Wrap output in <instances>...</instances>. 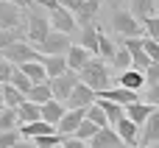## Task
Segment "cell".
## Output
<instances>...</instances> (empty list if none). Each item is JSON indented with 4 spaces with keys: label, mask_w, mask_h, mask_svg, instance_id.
Listing matches in <instances>:
<instances>
[{
    "label": "cell",
    "mask_w": 159,
    "mask_h": 148,
    "mask_svg": "<svg viewBox=\"0 0 159 148\" xmlns=\"http://www.w3.org/2000/svg\"><path fill=\"white\" fill-rule=\"evenodd\" d=\"M8 84H11L17 92H22V95H28V92L34 90V84L22 76V70H20V67H14V73H11V81H8Z\"/></svg>",
    "instance_id": "d6a6232c"
},
{
    "label": "cell",
    "mask_w": 159,
    "mask_h": 148,
    "mask_svg": "<svg viewBox=\"0 0 159 148\" xmlns=\"http://www.w3.org/2000/svg\"><path fill=\"white\" fill-rule=\"evenodd\" d=\"M112 64H115L117 70H131V53L120 45V48H117V53H115V59H112Z\"/></svg>",
    "instance_id": "836d02e7"
},
{
    "label": "cell",
    "mask_w": 159,
    "mask_h": 148,
    "mask_svg": "<svg viewBox=\"0 0 159 148\" xmlns=\"http://www.w3.org/2000/svg\"><path fill=\"white\" fill-rule=\"evenodd\" d=\"M84 118H87V109H67L64 118H61L59 126H56V134H59V137H73Z\"/></svg>",
    "instance_id": "9c48e42d"
},
{
    "label": "cell",
    "mask_w": 159,
    "mask_h": 148,
    "mask_svg": "<svg viewBox=\"0 0 159 148\" xmlns=\"http://www.w3.org/2000/svg\"><path fill=\"white\" fill-rule=\"evenodd\" d=\"M87 118H89L95 126H101V129H103V126H109V120H106V115H103V109H101L98 104H92V106L87 109Z\"/></svg>",
    "instance_id": "8d00e7d4"
},
{
    "label": "cell",
    "mask_w": 159,
    "mask_h": 148,
    "mask_svg": "<svg viewBox=\"0 0 159 148\" xmlns=\"http://www.w3.org/2000/svg\"><path fill=\"white\" fill-rule=\"evenodd\" d=\"M42 67L48 73V81H53L67 73V59L64 56H42Z\"/></svg>",
    "instance_id": "44dd1931"
},
{
    "label": "cell",
    "mask_w": 159,
    "mask_h": 148,
    "mask_svg": "<svg viewBox=\"0 0 159 148\" xmlns=\"http://www.w3.org/2000/svg\"><path fill=\"white\" fill-rule=\"evenodd\" d=\"M95 104L103 109V115H106V120H109L112 126L126 118V106H120V104H115V101H103V98H101V101H95Z\"/></svg>",
    "instance_id": "484cf974"
},
{
    "label": "cell",
    "mask_w": 159,
    "mask_h": 148,
    "mask_svg": "<svg viewBox=\"0 0 159 148\" xmlns=\"http://www.w3.org/2000/svg\"><path fill=\"white\" fill-rule=\"evenodd\" d=\"M115 53H117V45H115V39H112L109 34L98 31V56H101L103 62H112V59H115Z\"/></svg>",
    "instance_id": "83f0119b"
},
{
    "label": "cell",
    "mask_w": 159,
    "mask_h": 148,
    "mask_svg": "<svg viewBox=\"0 0 159 148\" xmlns=\"http://www.w3.org/2000/svg\"><path fill=\"white\" fill-rule=\"evenodd\" d=\"M89 148H126V143L117 137V132L112 129V126H103V129H98V134L87 143Z\"/></svg>",
    "instance_id": "7c38bea8"
},
{
    "label": "cell",
    "mask_w": 159,
    "mask_h": 148,
    "mask_svg": "<svg viewBox=\"0 0 159 148\" xmlns=\"http://www.w3.org/2000/svg\"><path fill=\"white\" fill-rule=\"evenodd\" d=\"M11 148H34V143H25V140H20L17 146H11Z\"/></svg>",
    "instance_id": "bcb514c9"
},
{
    "label": "cell",
    "mask_w": 159,
    "mask_h": 148,
    "mask_svg": "<svg viewBox=\"0 0 159 148\" xmlns=\"http://www.w3.org/2000/svg\"><path fill=\"white\" fill-rule=\"evenodd\" d=\"M98 98H103V101H115V104H120V106H131V104H137V101H140V98H137V92L123 90V87H109V90L98 92Z\"/></svg>",
    "instance_id": "5bb4252c"
},
{
    "label": "cell",
    "mask_w": 159,
    "mask_h": 148,
    "mask_svg": "<svg viewBox=\"0 0 159 148\" xmlns=\"http://www.w3.org/2000/svg\"><path fill=\"white\" fill-rule=\"evenodd\" d=\"M25 25V14L20 11V6L8 3V0H0V31H14V28H22Z\"/></svg>",
    "instance_id": "52a82bcc"
},
{
    "label": "cell",
    "mask_w": 159,
    "mask_h": 148,
    "mask_svg": "<svg viewBox=\"0 0 159 148\" xmlns=\"http://www.w3.org/2000/svg\"><path fill=\"white\" fill-rule=\"evenodd\" d=\"M64 59H67V70H73V73H81V70L89 64L92 53H89V50H84L78 42H73V48L67 50V56H64Z\"/></svg>",
    "instance_id": "4fadbf2b"
},
{
    "label": "cell",
    "mask_w": 159,
    "mask_h": 148,
    "mask_svg": "<svg viewBox=\"0 0 159 148\" xmlns=\"http://www.w3.org/2000/svg\"><path fill=\"white\" fill-rule=\"evenodd\" d=\"M115 132H117V137L126 143V148H137V137H140V126H134L129 118H123L120 123H115L112 126Z\"/></svg>",
    "instance_id": "e0dca14e"
},
{
    "label": "cell",
    "mask_w": 159,
    "mask_h": 148,
    "mask_svg": "<svg viewBox=\"0 0 159 148\" xmlns=\"http://www.w3.org/2000/svg\"><path fill=\"white\" fill-rule=\"evenodd\" d=\"M25 25H28V39L34 45H42V39L50 34V20H48V11L39 8V6H28V14H25Z\"/></svg>",
    "instance_id": "3957f363"
},
{
    "label": "cell",
    "mask_w": 159,
    "mask_h": 148,
    "mask_svg": "<svg viewBox=\"0 0 159 148\" xmlns=\"http://www.w3.org/2000/svg\"><path fill=\"white\" fill-rule=\"evenodd\" d=\"M129 11H131L140 22H145V20L157 17V0H131Z\"/></svg>",
    "instance_id": "7402d4cb"
},
{
    "label": "cell",
    "mask_w": 159,
    "mask_h": 148,
    "mask_svg": "<svg viewBox=\"0 0 159 148\" xmlns=\"http://www.w3.org/2000/svg\"><path fill=\"white\" fill-rule=\"evenodd\" d=\"M78 78H81V84H87L95 95L103 92V90H109V84H112V78H109V67L103 64V59H89V64L78 73Z\"/></svg>",
    "instance_id": "6da1fadb"
},
{
    "label": "cell",
    "mask_w": 159,
    "mask_h": 148,
    "mask_svg": "<svg viewBox=\"0 0 159 148\" xmlns=\"http://www.w3.org/2000/svg\"><path fill=\"white\" fill-rule=\"evenodd\" d=\"M98 31H101V28H98L95 22L78 28V45H81L84 50H89L92 56H98Z\"/></svg>",
    "instance_id": "2e32d148"
},
{
    "label": "cell",
    "mask_w": 159,
    "mask_h": 148,
    "mask_svg": "<svg viewBox=\"0 0 159 148\" xmlns=\"http://www.w3.org/2000/svg\"><path fill=\"white\" fill-rule=\"evenodd\" d=\"M20 70H22V76H25L34 87H36V84H48V73H45L42 62H28V64H22Z\"/></svg>",
    "instance_id": "603a6c76"
},
{
    "label": "cell",
    "mask_w": 159,
    "mask_h": 148,
    "mask_svg": "<svg viewBox=\"0 0 159 148\" xmlns=\"http://www.w3.org/2000/svg\"><path fill=\"white\" fill-rule=\"evenodd\" d=\"M0 101H3V84H0Z\"/></svg>",
    "instance_id": "7dc6e473"
},
{
    "label": "cell",
    "mask_w": 159,
    "mask_h": 148,
    "mask_svg": "<svg viewBox=\"0 0 159 148\" xmlns=\"http://www.w3.org/2000/svg\"><path fill=\"white\" fill-rule=\"evenodd\" d=\"M17 112L14 109H3L0 112V132H11V129H17Z\"/></svg>",
    "instance_id": "e575fe53"
},
{
    "label": "cell",
    "mask_w": 159,
    "mask_h": 148,
    "mask_svg": "<svg viewBox=\"0 0 159 148\" xmlns=\"http://www.w3.org/2000/svg\"><path fill=\"white\" fill-rule=\"evenodd\" d=\"M64 143V137H59V134H45V137H36L34 140V148H61Z\"/></svg>",
    "instance_id": "d590c367"
},
{
    "label": "cell",
    "mask_w": 159,
    "mask_h": 148,
    "mask_svg": "<svg viewBox=\"0 0 159 148\" xmlns=\"http://www.w3.org/2000/svg\"><path fill=\"white\" fill-rule=\"evenodd\" d=\"M39 112H42V120H45V123H50V126H59V120L64 118L67 106H64V104H59V101L53 98V101L42 104V106H39Z\"/></svg>",
    "instance_id": "ffe728a7"
},
{
    "label": "cell",
    "mask_w": 159,
    "mask_h": 148,
    "mask_svg": "<svg viewBox=\"0 0 159 148\" xmlns=\"http://www.w3.org/2000/svg\"><path fill=\"white\" fill-rule=\"evenodd\" d=\"M61 148H89V146H87V143H81V140H75V137H64Z\"/></svg>",
    "instance_id": "ee69618b"
},
{
    "label": "cell",
    "mask_w": 159,
    "mask_h": 148,
    "mask_svg": "<svg viewBox=\"0 0 159 148\" xmlns=\"http://www.w3.org/2000/svg\"><path fill=\"white\" fill-rule=\"evenodd\" d=\"M22 101H25L22 92H17L11 84H3V106H6V109H17Z\"/></svg>",
    "instance_id": "4dcf8cb0"
},
{
    "label": "cell",
    "mask_w": 159,
    "mask_h": 148,
    "mask_svg": "<svg viewBox=\"0 0 159 148\" xmlns=\"http://www.w3.org/2000/svg\"><path fill=\"white\" fill-rule=\"evenodd\" d=\"M140 148H148V146H140Z\"/></svg>",
    "instance_id": "681fc988"
},
{
    "label": "cell",
    "mask_w": 159,
    "mask_h": 148,
    "mask_svg": "<svg viewBox=\"0 0 159 148\" xmlns=\"http://www.w3.org/2000/svg\"><path fill=\"white\" fill-rule=\"evenodd\" d=\"M98 129H101V126H95L89 118H84V120H81V126L75 129V134H73V137H75V140H81V143H89V140L98 134Z\"/></svg>",
    "instance_id": "1f68e13d"
},
{
    "label": "cell",
    "mask_w": 159,
    "mask_h": 148,
    "mask_svg": "<svg viewBox=\"0 0 159 148\" xmlns=\"http://www.w3.org/2000/svg\"><path fill=\"white\" fill-rule=\"evenodd\" d=\"M0 59L8 62V64H14V67H22V64H28V62H42V53H39L34 45L14 42V45H8V48L0 50Z\"/></svg>",
    "instance_id": "277c9868"
},
{
    "label": "cell",
    "mask_w": 159,
    "mask_h": 148,
    "mask_svg": "<svg viewBox=\"0 0 159 148\" xmlns=\"http://www.w3.org/2000/svg\"><path fill=\"white\" fill-rule=\"evenodd\" d=\"M48 20H50V28L53 31H61V34H75L78 31V22H75V17L67 11V8H53V11H48Z\"/></svg>",
    "instance_id": "ba28073f"
},
{
    "label": "cell",
    "mask_w": 159,
    "mask_h": 148,
    "mask_svg": "<svg viewBox=\"0 0 159 148\" xmlns=\"http://www.w3.org/2000/svg\"><path fill=\"white\" fill-rule=\"evenodd\" d=\"M17 120H20V126L22 123H36V120H42V112H39V106L36 104H31V101H22L17 109Z\"/></svg>",
    "instance_id": "cb8c5ba5"
},
{
    "label": "cell",
    "mask_w": 159,
    "mask_h": 148,
    "mask_svg": "<svg viewBox=\"0 0 159 148\" xmlns=\"http://www.w3.org/2000/svg\"><path fill=\"white\" fill-rule=\"evenodd\" d=\"M11 73H14V64H8V62L0 59V84H8L11 81Z\"/></svg>",
    "instance_id": "b9f144b4"
},
{
    "label": "cell",
    "mask_w": 159,
    "mask_h": 148,
    "mask_svg": "<svg viewBox=\"0 0 159 148\" xmlns=\"http://www.w3.org/2000/svg\"><path fill=\"white\" fill-rule=\"evenodd\" d=\"M145 104H151V106H157V109H159V84H157V87H148Z\"/></svg>",
    "instance_id": "7bdbcfd3"
},
{
    "label": "cell",
    "mask_w": 159,
    "mask_h": 148,
    "mask_svg": "<svg viewBox=\"0 0 159 148\" xmlns=\"http://www.w3.org/2000/svg\"><path fill=\"white\" fill-rule=\"evenodd\" d=\"M8 3H14V6H20V8H22V6H25V8L31 6V0H8Z\"/></svg>",
    "instance_id": "f6af8a7d"
},
{
    "label": "cell",
    "mask_w": 159,
    "mask_h": 148,
    "mask_svg": "<svg viewBox=\"0 0 159 148\" xmlns=\"http://www.w3.org/2000/svg\"><path fill=\"white\" fill-rule=\"evenodd\" d=\"M25 36H28V25L14 28V31H0V50L14 45V42H25Z\"/></svg>",
    "instance_id": "f546056e"
},
{
    "label": "cell",
    "mask_w": 159,
    "mask_h": 148,
    "mask_svg": "<svg viewBox=\"0 0 159 148\" xmlns=\"http://www.w3.org/2000/svg\"><path fill=\"white\" fill-rule=\"evenodd\" d=\"M78 73H73V70H67L64 76H59V78H53L50 81V90H53V98L59 101V104H67V98L73 95V90L78 87Z\"/></svg>",
    "instance_id": "8992f818"
},
{
    "label": "cell",
    "mask_w": 159,
    "mask_h": 148,
    "mask_svg": "<svg viewBox=\"0 0 159 148\" xmlns=\"http://www.w3.org/2000/svg\"><path fill=\"white\" fill-rule=\"evenodd\" d=\"M112 28H115V34H123V39H143L145 36L143 22L129 8H120V6L112 11Z\"/></svg>",
    "instance_id": "7a4b0ae2"
},
{
    "label": "cell",
    "mask_w": 159,
    "mask_h": 148,
    "mask_svg": "<svg viewBox=\"0 0 159 148\" xmlns=\"http://www.w3.org/2000/svg\"><path fill=\"white\" fill-rule=\"evenodd\" d=\"M48 56H67V50L73 48V39L67 36V34H61V31H53L50 28V34L42 39V45H39Z\"/></svg>",
    "instance_id": "5b68a950"
},
{
    "label": "cell",
    "mask_w": 159,
    "mask_h": 148,
    "mask_svg": "<svg viewBox=\"0 0 159 148\" xmlns=\"http://www.w3.org/2000/svg\"><path fill=\"white\" fill-rule=\"evenodd\" d=\"M157 14H159V0H157Z\"/></svg>",
    "instance_id": "c3c4849f"
},
{
    "label": "cell",
    "mask_w": 159,
    "mask_h": 148,
    "mask_svg": "<svg viewBox=\"0 0 159 148\" xmlns=\"http://www.w3.org/2000/svg\"><path fill=\"white\" fill-rule=\"evenodd\" d=\"M45 134H56V126H50V123H45V120L22 123V126H20V137H22V140H36V137H45Z\"/></svg>",
    "instance_id": "ac0fdd59"
},
{
    "label": "cell",
    "mask_w": 159,
    "mask_h": 148,
    "mask_svg": "<svg viewBox=\"0 0 159 148\" xmlns=\"http://www.w3.org/2000/svg\"><path fill=\"white\" fill-rule=\"evenodd\" d=\"M123 48L131 53V67H134V70L145 73V70L151 67V59H148V53L143 50V39H123Z\"/></svg>",
    "instance_id": "30bf717a"
},
{
    "label": "cell",
    "mask_w": 159,
    "mask_h": 148,
    "mask_svg": "<svg viewBox=\"0 0 159 148\" xmlns=\"http://www.w3.org/2000/svg\"><path fill=\"white\" fill-rule=\"evenodd\" d=\"M145 84L148 87H157L159 84V62H151V67L145 70Z\"/></svg>",
    "instance_id": "60d3db41"
},
{
    "label": "cell",
    "mask_w": 159,
    "mask_h": 148,
    "mask_svg": "<svg viewBox=\"0 0 159 148\" xmlns=\"http://www.w3.org/2000/svg\"><path fill=\"white\" fill-rule=\"evenodd\" d=\"M143 31H145V36H151V39H157V42H159V14L143 22Z\"/></svg>",
    "instance_id": "ab89813d"
},
{
    "label": "cell",
    "mask_w": 159,
    "mask_h": 148,
    "mask_svg": "<svg viewBox=\"0 0 159 148\" xmlns=\"http://www.w3.org/2000/svg\"><path fill=\"white\" fill-rule=\"evenodd\" d=\"M154 112H157V106H151V104H145V101H137V104L126 106V118H129L134 126H145Z\"/></svg>",
    "instance_id": "9a60e30c"
},
{
    "label": "cell",
    "mask_w": 159,
    "mask_h": 148,
    "mask_svg": "<svg viewBox=\"0 0 159 148\" xmlns=\"http://www.w3.org/2000/svg\"><path fill=\"white\" fill-rule=\"evenodd\" d=\"M101 3H103V0H84V3H81V8H78V14H75V22H78V28L92 22V17L98 14Z\"/></svg>",
    "instance_id": "4316f807"
},
{
    "label": "cell",
    "mask_w": 159,
    "mask_h": 148,
    "mask_svg": "<svg viewBox=\"0 0 159 148\" xmlns=\"http://www.w3.org/2000/svg\"><path fill=\"white\" fill-rule=\"evenodd\" d=\"M22 137H20V129H11V132H0V148H11L17 146Z\"/></svg>",
    "instance_id": "74e56055"
},
{
    "label": "cell",
    "mask_w": 159,
    "mask_h": 148,
    "mask_svg": "<svg viewBox=\"0 0 159 148\" xmlns=\"http://www.w3.org/2000/svg\"><path fill=\"white\" fill-rule=\"evenodd\" d=\"M154 143H159V109L148 118V123L143 126V146L154 148Z\"/></svg>",
    "instance_id": "d4e9b609"
},
{
    "label": "cell",
    "mask_w": 159,
    "mask_h": 148,
    "mask_svg": "<svg viewBox=\"0 0 159 148\" xmlns=\"http://www.w3.org/2000/svg\"><path fill=\"white\" fill-rule=\"evenodd\" d=\"M143 50L148 53V59H151V62H159V42H157V39L143 36Z\"/></svg>",
    "instance_id": "f35d334b"
},
{
    "label": "cell",
    "mask_w": 159,
    "mask_h": 148,
    "mask_svg": "<svg viewBox=\"0 0 159 148\" xmlns=\"http://www.w3.org/2000/svg\"><path fill=\"white\" fill-rule=\"evenodd\" d=\"M117 87H123V90H131V92H140L143 87H145V73H140V70H123L120 73V78H117Z\"/></svg>",
    "instance_id": "d6986e66"
},
{
    "label": "cell",
    "mask_w": 159,
    "mask_h": 148,
    "mask_svg": "<svg viewBox=\"0 0 159 148\" xmlns=\"http://www.w3.org/2000/svg\"><path fill=\"white\" fill-rule=\"evenodd\" d=\"M25 101H31V104H36V106H42V104H48V101H53V90H50V81L48 84H36L28 95H25Z\"/></svg>",
    "instance_id": "f1b7e54d"
},
{
    "label": "cell",
    "mask_w": 159,
    "mask_h": 148,
    "mask_svg": "<svg viewBox=\"0 0 159 148\" xmlns=\"http://www.w3.org/2000/svg\"><path fill=\"white\" fill-rule=\"evenodd\" d=\"M95 101H98V95H95L87 84H81V81H78V87L73 90V95L67 98V104H64V106H67V109H89Z\"/></svg>",
    "instance_id": "8fae6325"
}]
</instances>
